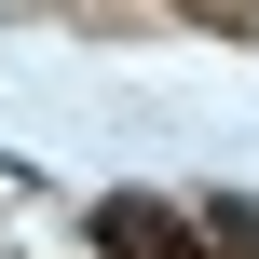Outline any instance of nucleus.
I'll use <instances>...</instances> for the list:
<instances>
[{
	"mask_svg": "<svg viewBox=\"0 0 259 259\" xmlns=\"http://www.w3.org/2000/svg\"><path fill=\"white\" fill-rule=\"evenodd\" d=\"M96 246H109V259H191L205 232H191V219H164V205H96Z\"/></svg>",
	"mask_w": 259,
	"mask_h": 259,
	"instance_id": "obj_1",
	"label": "nucleus"
},
{
	"mask_svg": "<svg viewBox=\"0 0 259 259\" xmlns=\"http://www.w3.org/2000/svg\"><path fill=\"white\" fill-rule=\"evenodd\" d=\"M205 246H232V259H259V205H219V219H205Z\"/></svg>",
	"mask_w": 259,
	"mask_h": 259,
	"instance_id": "obj_2",
	"label": "nucleus"
}]
</instances>
